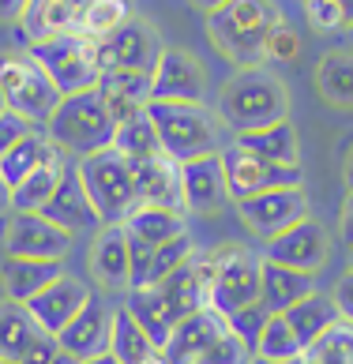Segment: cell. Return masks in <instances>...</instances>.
<instances>
[{"label":"cell","mask_w":353,"mask_h":364,"mask_svg":"<svg viewBox=\"0 0 353 364\" xmlns=\"http://www.w3.org/2000/svg\"><path fill=\"white\" fill-rule=\"evenodd\" d=\"M143 364H169V360H166V353H162V349H158V353H151V357H147Z\"/></svg>","instance_id":"cell-53"},{"label":"cell","mask_w":353,"mask_h":364,"mask_svg":"<svg viewBox=\"0 0 353 364\" xmlns=\"http://www.w3.org/2000/svg\"><path fill=\"white\" fill-rule=\"evenodd\" d=\"M151 353H158V346L135 327V319L125 308H113V331H110V357L117 364H143Z\"/></svg>","instance_id":"cell-35"},{"label":"cell","mask_w":353,"mask_h":364,"mask_svg":"<svg viewBox=\"0 0 353 364\" xmlns=\"http://www.w3.org/2000/svg\"><path fill=\"white\" fill-rule=\"evenodd\" d=\"M214 113L226 132L244 136V132H260L278 120H290V94L282 79L267 68H237L222 83Z\"/></svg>","instance_id":"cell-2"},{"label":"cell","mask_w":353,"mask_h":364,"mask_svg":"<svg viewBox=\"0 0 353 364\" xmlns=\"http://www.w3.org/2000/svg\"><path fill=\"white\" fill-rule=\"evenodd\" d=\"M42 218H49L53 225H60L64 233H72V237L83 233V229H102L98 214H94L90 199L83 192V181H79V173H75V161H68L57 196L42 207Z\"/></svg>","instance_id":"cell-22"},{"label":"cell","mask_w":353,"mask_h":364,"mask_svg":"<svg viewBox=\"0 0 353 364\" xmlns=\"http://www.w3.org/2000/svg\"><path fill=\"white\" fill-rule=\"evenodd\" d=\"M72 248V233L53 225L42 214H11L4 229V252L16 259H49L60 263Z\"/></svg>","instance_id":"cell-13"},{"label":"cell","mask_w":353,"mask_h":364,"mask_svg":"<svg viewBox=\"0 0 353 364\" xmlns=\"http://www.w3.org/2000/svg\"><path fill=\"white\" fill-rule=\"evenodd\" d=\"M331 301L338 308V319L349 323L353 327V271H346L342 278L334 282V289H331Z\"/></svg>","instance_id":"cell-47"},{"label":"cell","mask_w":353,"mask_h":364,"mask_svg":"<svg viewBox=\"0 0 353 364\" xmlns=\"http://www.w3.org/2000/svg\"><path fill=\"white\" fill-rule=\"evenodd\" d=\"M147 117L158 132V143L176 166L196 158L222 154L226 128L214 109L207 105H184V102H147Z\"/></svg>","instance_id":"cell-3"},{"label":"cell","mask_w":353,"mask_h":364,"mask_svg":"<svg viewBox=\"0 0 353 364\" xmlns=\"http://www.w3.org/2000/svg\"><path fill=\"white\" fill-rule=\"evenodd\" d=\"M237 214H241V222L248 225L255 237H263V245H267L270 237L286 233L290 225L312 218V214H308V196H305V188H275V192L241 199V203H237Z\"/></svg>","instance_id":"cell-12"},{"label":"cell","mask_w":353,"mask_h":364,"mask_svg":"<svg viewBox=\"0 0 353 364\" xmlns=\"http://www.w3.org/2000/svg\"><path fill=\"white\" fill-rule=\"evenodd\" d=\"M252 360H255V353H252V349L237 338L233 331L226 327V334H222V338L207 349V357H203L199 364H252Z\"/></svg>","instance_id":"cell-41"},{"label":"cell","mask_w":353,"mask_h":364,"mask_svg":"<svg viewBox=\"0 0 353 364\" xmlns=\"http://www.w3.org/2000/svg\"><path fill=\"white\" fill-rule=\"evenodd\" d=\"M113 151L125 158V161H147V158L166 154V151H162V143H158V132H154V124H151V117H147V109L117 124Z\"/></svg>","instance_id":"cell-34"},{"label":"cell","mask_w":353,"mask_h":364,"mask_svg":"<svg viewBox=\"0 0 353 364\" xmlns=\"http://www.w3.org/2000/svg\"><path fill=\"white\" fill-rule=\"evenodd\" d=\"M0 98H4L11 113L26 117L34 128H46L60 105V90L34 64L31 53L11 49V53H0Z\"/></svg>","instance_id":"cell-6"},{"label":"cell","mask_w":353,"mask_h":364,"mask_svg":"<svg viewBox=\"0 0 353 364\" xmlns=\"http://www.w3.org/2000/svg\"><path fill=\"white\" fill-rule=\"evenodd\" d=\"M128 166H132V177H135V196H139V203L184 214L181 166H176L169 154H158V158H147V161H128Z\"/></svg>","instance_id":"cell-21"},{"label":"cell","mask_w":353,"mask_h":364,"mask_svg":"<svg viewBox=\"0 0 353 364\" xmlns=\"http://www.w3.org/2000/svg\"><path fill=\"white\" fill-rule=\"evenodd\" d=\"M260 282H263V255L241 245H226L218 274H214L211 286V308L226 319L248 304H260Z\"/></svg>","instance_id":"cell-9"},{"label":"cell","mask_w":353,"mask_h":364,"mask_svg":"<svg viewBox=\"0 0 353 364\" xmlns=\"http://www.w3.org/2000/svg\"><path fill=\"white\" fill-rule=\"evenodd\" d=\"M218 161H222L226 188H229L233 203L263 196V192H275V188H305L301 166H278V161H267V158L237 146V143H226Z\"/></svg>","instance_id":"cell-8"},{"label":"cell","mask_w":353,"mask_h":364,"mask_svg":"<svg viewBox=\"0 0 353 364\" xmlns=\"http://www.w3.org/2000/svg\"><path fill=\"white\" fill-rule=\"evenodd\" d=\"M301 4H305V16L316 31H342V26H349L338 0H301Z\"/></svg>","instance_id":"cell-42"},{"label":"cell","mask_w":353,"mask_h":364,"mask_svg":"<svg viewBox=\"0 0 353 364\" xmlns=\"http://www.w3.org/2000/svg\"><path fill=\"white\" fill-rule=\"evenodd\" d=\"M192 4H196L199 11H207V16H211V11H218V8H226L229 0H192Z\"/></svg>","instance_id":"cell-51"},{"label":"cell","mask_w":353,"mask_h":364,"mask_svg":"<svg viewBox=\"0 0 353 364\" xmlns=\"http://www.w3.org/2000/svg\"><path fill=\"white\" fill-rule=\"evenodd\" d=\"M196 255V240L181 233V237H173L166 240V245H158L154 248V259H151V286H158V282H166L176 267H184L188 259Z\"/></svg>","instance_id":"cell-39"},{"label":"cell","mask_w":353,"mask_h":364,"mask_svg":"<svg viewBox=\"0 0 353 364\" xmlns=\"http://www.w3.org/2000/svg\"><path fill=\"white\" fill-rule=\"evenodd\" d=\"M8 210V188H4V181H0V214Z\"/></svg>","instance_id":"cell-54"},{"label":"cell","mask_w":353,"mask_h":364,"mask_svg":"<svg viewBox=\"0 0 353 364\" xmlns=\"http://www.w3.org/2000/svg\"><path fill=\"white\" fill-rule=\"evenodd\" d=\"M125 229H128L132 237H139L143 245L158 248V245H166V240L188 233V222H184V214H176V210L151 207V203H135V210L125 218Z\"/></svg>","instance_id":"cell-31"},{"label":"cell","mask_w":353,"mask_h":364,"mask_svg":"<svg viewBox=\"0 0 353 364\" xmlns=\"http://www.w3.org/2000/svg\"><path fill=\"white\" fill-rule=\"evenodd\" d=\"M34 132V124L26 117H19V113H11V109H4L0 113V158H4L16 143H23L26 136Z\"/></svg>","instance_id":"cell-45"},{"label":"cell","mask_w":353,"mask_h":364,"mask_svg":"<svg viewBox=\"0 0 353 364\" xmlns=\"http://www.w3.org/2000/svg\"><path fill=\"white\" fill-rule=\"evenodd\" d=\"M282 23L286 19L275 0H229L207 16V38L237 68H263L267 42Z\"/></svg>","instance_id":"cell-1"},{"label":"cell","mask_w":353,"mask_h":364,"mask_svg":"<svg viewBox=\"0 0 353 364\" xmlns=\"http://www.w3.org/2000/svg\"><path fill=\"white\" fill-rule=\"evenodd\" d=\"M75 173H79V181H83V192L90 199L94 214H98V222L102 225H125V218L135 210V203H139L128 161L110 146V151H102V154L79 158Z\"/></svg>","instance_id":"cell-5"},{"label":"cell","mask_w":353,"mask_h":364,"mask_svg":"<svg viewBox=\"0 0 353 364\" xmlns=\"http://www.w3.org/2000/svg\"><path fill=\"white\" fill-rule=\"evenodd\" d=\"M222 334H226V319L214 308H203V312H192L176 323L162 353H166L169 364H199Z\"/></svg>","instance_id":"cell-20"},{"label":"cell","mask_w":353,"mask_h":364,"mask_svg":"<svg viewBox=\"0 0 353 364\" xmlns=\"http://www.w3.org/2000/svg\"><path fill=\"white\" fill-rule=\"evenodd\" d=\"M46 136L68 161H79V158L110 151L117 139V120L110 113V105L98 98V90H83V94L60 98L57 113L46 124Z\"/></svg>","instance_id":"cell-4"},{"label":"cell","mask_w":353,"mask_h":364,"mask_svg":"<svg viewBox=\"0 0 353 364\" xmlns=\"http://www.w3.org/2000/svg\"><path fill=\"white\" fill-rule=\"evenodd\" d=\"M53 364H83V360H75L72 353H64V349H60V353H57V357H53Z\"/></svg>","instance_id":"cell-52"},{"label":"cell","mask_w":353,"mask_h":364,"mask_svg":"<svg viewBox=\"0 0 353 364\" xmlns=\"http://www.w3.org/2000/svg\"><path fill=\"white\" fill-rule=\"evenodd\" d=\"M338 229H342V240L353 248V192H346V203L342 214H338Z\"/></svg>","instance_id":"cell-48"},{"label":"cell","mask_w":353,"mask_h":364,"mask_svg":"<svg viewBox=\"0 0 353 364\" xmlns=\"http://www.w3.org/2000/svg\"><path fill=\"white\" fill-rule=\"evenodd\" d=\"M4 109H8V105H4V98H0V113H4Z\"/></svg>","instance_id":"cell-60"},{"label":"cell","mask_w":353,"mask_h":364,"mask_svg":"<svg viewBox=\"0 0 353 364\" xmlns=\"http://www.w3.org/2000/svg\"><path fill=\"white\" fill-rule=\"evenodd\" d=\"M110 331H113V308L90 296V304L57 334V346L75 360H94L110 353Z\"/></svg>","instance_id":"cell-19"},{"label":"cell","mask_w":353,"mask_h":364,"mask_svg":"<svg viewBox=\"0 0 353 364\" xmlns=\"http://www.w3.org/2000/svg\"><path fill=\"white\" fill-rule=\"evenodd\" d=\"M233 143L267 158V161H278V166H301V143H297V128L290 120H278V124H270V128L233 136Z\"/></svg>","instance_id":"cell-28"},{"label":"cell","mask_w":353,"mask_h":364,"mask_svg":"<svg viewBox=\"0 0 353 364\" xmlns=\"http://www.w3.org/2000/svg\"><path fill=\"white\" fill-rule=\"evenodd\" d=\"M120 308H125V312L135 319V327H139L158 349H166L169 334H173V327H176V316H173V308L166 304V296H162L158 286L128 289V293H125V304H120Z\"/></svg>","instance_id":"cell-26"},{"label":"cell","mask_w":353,"mask_h":364,"mask_svg":"<svg viewBox=\"0 0 353 364\" xmlns=\"http://www.w3.org/2000/svg\"><path fill=\"white\" fill-rule=\"evenodd\" d=\"M94 90H98V98L110 105L113 120L120 124V120L147 109V102H151V75L147 72H102Z\"/></svg>","instance_id":"cell-24"},{"label":"cell","mask_w":353,"mask_h":364,"mask_svg":"<svg viewBox=\"0 0 353 364\" xmlns=\"http://www.w3.org/2000/svg\"><path fill=\"white\" fill-rule=\"evenodd\" d=\"M31 0H0V23H19Z\"/></svg>","instance_id":"cell-49"},{"label":"cell","mask_w":353,"mask_h":364,"mask_svg":"<svg viewBox=\"0 0 353 364\" xmlns=\"http://www.w3.org/2000/svg\"><path fill=\"white\" fill-rule=\"evenodd\" d=\"M26 53H31L38 68L53 79V87L60 90V98L94 90V83H98V75H102L98 60H94V42L83 38V34L46 38V42L26 46Z\"/></svg>","instance_id":"cell-7"},{"label":"cell","mask_w":353,"mask_h":364,"mask_svg":"<svg viewBox=\"0 0 353 364\" xmlns=\"http://www.w3.org/2000/svg\"><path fill=\"white\" fill-rule=\"evenodd\" d=\"M316 90L334 109H353V53H327L316 64Z\"/></svg>","instance_id":"cell-33"},{"label":"cell","mask_w":353,"mask_h":364,"mask_svg":"<svg viewBox=\"0 0 353 364\" xmlns=\"http://www.w3.org/2000/svg\"><path fill=\"white\" fill-rule=\"evenodd\" d=\"M83 364H117L110 353H105V357H94V360H83Z\"/></svg>","instance_id":"cell-56"},{"label":"cell","mask_w":353,"mask_h":364,"mask_svg":"<svg viewBox=\"0 0 353 364\" xmlns=\"http://www.w3.org/2000/svg\"><path fill=\"white\" fill-rule=\"evenodd\" d=\"M60 274H64V267L49 263V259H16V255L0 259V289H4V301H16V304L34 301Z\"/></svg>","instance_id":"cell-23"},{"label":"cell","mask_w":353,"mask_h":364,"mask_svg":"<svg viewBox=\"0 0 353 364\" xmlns=\"http://www.w3.org/2000/svg\"><path fill=\"white\" fill-rule=\"evenodd\" d=\"M342 181H346V192H353V146L346 154V166H342Z\"/></svg>","instance_id":"cell-50"},{"label":"cell","mask_w":353,"mask_h":364,"mask_svg":"<svg viewBox=\"0 0 353 364\" xmlns=\"http://www.w3.org/2000/svg\"><path fill=\"white\" fill-rule=\"evenodd\" d=\"M57 154H60V151H57V146H53V139L46 136V128H34L23 143H16L4 158H0V181H4V188L11 192V188H16L23 177H31L38 166H46V161L57 158Z\"/></svg>","instance_id":"cell-29"},{"label":"cell","mask_w":353,"mask_h":364,"mask_svg":"<svg viewBox=\"0 0 353 364\" xmlns=\"http://www.w3.org/2000/svg\"><path fill=\"white\" fill-rule=\"evenodd\" d=\"M297 53H301V38H297V31H290V26L282 23L267 42V60L270 64H290V60H297Z\"/></svg>","instance_id":"cell-44"},{"label":"cell","mask_w":353,"mask_h":364,"mask_svg":"<svg viewBox=\"0 0 353 364\" xmlns=\"http://www.w3.org/2000/svg\"><path fill=\"white\" fill-rule=\"evenodd\" d=\"M162 49H166L162 34L147 19L132 16L110 38L94 42V60H98V72H147L151 75Z\"/></svg>","instance_id":"cell-10"},{"label":"cell","mask_w":353,"mask_h":364,"mask_svg":"<svg viewBox=\"0 0 353 364\" xmlns=\"http://www.w3.org/2000/svg\"><path fill=\"white\" fill-rule=\"evenodd\" d=\"M293 327V334H297V342H301L305 349L316 342V338H323L334 323H338V308H334V301H331V293H312V296H305L301 304H293L286 316H282Z\"/></svg>","instance_id":"cell-30"},{"label":"cell","mask_w":353,"mask_h":364,"mask_svg":"<svg viewBox=\"0 0 353 364\" xmlns=\"http://www.w3.org/2000/svg\"><path fill=\"white\" fill-rule=\"evenodd\" d=\"M151 259H154V248L143 245L139 237L128 233V267H132V289H143L151 286Z\"/></svg>","instance_id":"cell-43"},{"label":"cell","mask_w":353,"mask_h":364,"mask_svg":"<svg viewBox=\"0 0 353 364\" xmlns=\"http://www.w3.org/2000/svg\"><path fill=\"white\" fill-rule=\"evenodd\" d=\"M301 353H305V346L297 342L293 327L282 316H270L263 327V338L255 346V357L260 360H301Z\"/></svg>","instance_id":"cell-37"},{"label":"cell","mask_w":353,"mask_h":364,"mask_svg":"<svg viewBox=\"0 0 353 364\" xmlns=\"http://www.w3.org/2000/svg\"><path fill=\"white\" fill-rule=\"evenodd\" d=\"M90 4L94 0H31L23 19L16 23L19 38L26 46H34V42H46V38H57V34H79Z\"/></svg>","instance_id":"cell-16"},{"label":"cell","mask_w":353,"mask_h":364,"mask_svg":"<svg viewBox=\"0 0 353 364\" xmlns=\"http://www.w3.org/2000/svg\"><path fill=\"white\" fill-rule=\"evenodd\" d=\"M252 364H301V360H260V357H255Z\"/></svg>","instance_id":"cell-57"},{"label":"cell","mask_w":353,"mask_h":364,"mask_svg":"<svg viewBox=\"0 0 353 364\" xmlns=\"http://www.w3.org/2000/svg\"><path fill=\"white\" fill-rule=\"evenodd\" d=\"M207 83H203V64L184 49H162V57L151 72V102H184L203 105Z\"/></svg>","instance_id":"cell-14"},{"label":"cell","mask_w":353,"mask_h":364,"mask_svg":"<svg viewBox=\"0 0 353 364\" xmlns=\"http://www.w3.org/2000/svg\"><path fill=\"white\" fill-rule=\"evenodd\" d=\"M128 19H132V4H128V0H94L79 34L90 38V42H102V38H110L117 26H125Z\"/></svg>","instance_id":"cell-38"},{"label":"cell","mask_w":353,"mask_h":364,"mask_svg":"<svg viewBox=\"0 0 353 364\" xmlns=\"http://www.w3.org/2000/svg\"><path fill=\"white\" fill-rule=\"evenodd\" d=\"M346 38H349V46H353V23L346 26Z\"/></svg>","instance_id":"cell-58"},{"label":"cell","mask_w":353,"mask_h":364,"mask_svg":"<svg viewBox=\"0 0 353 364\" xmlns=\"http://www.w3.org/2000/svg\"><path fill=\"white\" fill-rule=\"evenodd\" d=\"M181 192H184V214H218L222 207L233 203L218 154L184 161L181 166Z\"/></svg>","instance_id":"cell-18"},{"label":"cell","mask_w":353,"mask_h":364,"mask_svg":"<svg viewBox=\"0 0 353 364\" xmlns=\"http://www.w3.org/2000/svg\"><path fill=\"white\" fill-rule=\"evenodd\" d=\"M90 278L105 293H128L132 289V267H128V229L125 225H102L90 245Z\"/></svg>","instance_id":"cell-17"},{"label":"cell","mask_w":353,"mask_h":364,"mask_svg":"<svg viewBox=\"0 0 353 364\" xmlns=\"http://www.w3.org/2000/svg\"><path fill=\"white\" fill-rule=\"evenodd\" d=\"M312 293H316V274H301V271H290V267H278V263L263 259L260 304L270 316H286L293 304H301Z\"/></svg>","instance_id":"cell-25"},{"label":"cell","mask_w":353,"mask_h":364,"mask_svg":"<svg viewBox=\"0 0 353 364\" xmlns=\"http://www.w3.org/2000/svg\"><path fill=\"white\" fill-rule=\"evenodd\" d=\"M260 255H263L267 263L290 267V271L316 274V271H323V267H327V259H331V233H327V225H323V222L305 218V222L290 225L286 233L270 237Z\"/></svg>","instance_id":"cell-11"},{"label":"cell","mask_w":353,"mask_h":364,"mask_svg":"<svg viewBox=\"0 0 353 364\" xmlns=\"http://www.w3.org/2000/svg\"><path fill=\"white\" fill-rule=\"evenodd\" d=\"M338 4H342V11H346V19L353 23V0H338Z\"/></svg>","instance_id":"cell-55"},{"label":"cell","mask_w":353,"mask_h":364,"mask_svg":"<svg viewBox=\"0 0 353 364\" xmlns=\"http://www.w3.org/2000/svg\"><path fill=\"white\" fill-rule=\"evenodd\" d=\"M60 353V346H57V338H53V334H38V338L26 346V353L19 357V364H53V357Z\"/></svg>","instance_id":"cell-46"},{"label":"cell","mask_w":353,"mask_h":364,"mask_svg":"<svg viewBox=\"0 0 353 364\" xmlns=\"http://www.w3.org/2000/svg\"><path fill=\"white\" fill-rule=\"evenodd\" d=\"M301 364H353V327L338 319L323 338H316L301 353Z\"/></svg>","instance_id":"cell-36"},{"label":"cell","mask_w":353,"mask_h":364,"mask_svg":"<svg viewBox=\"0 0 353 364\" xmlns=\"http://www.w3.org/2000/svg\"><path fill=\"white\" fill-rule=\"evenodd\" d=\"M349 271H353V248H349Z\"/></svg>","instance_id":"cell-59"},{"label":"cell","mask_w":353,"mask_h":364,"mask_svg":"<svg viewBox=\"0 0 353 364\" xmlns=\"http://www.w3.org/2000/svg\"><path fill=\"white\" fill-rule=\"evenodd\" d=\"M267 319H270V312L263 304H248V308H241V312H233V316H226V327L237 334V338L244 342L255 353V346H260V338H263V327H267Z\"/></svg>","instance_id":"cell-40"},{"label":"cell","mask_w":353,"mask_h":364,"mask_svg":"<svg viewBox=\"0 0 353 364\" xmlns=\"http://www.w3.org/2000/svg\"><path fill=\"white\" fill-rule=\"evenodd\" d=\"M90 296H94V293H90V286H87L83 278L60 274L53 286H46L42 293H38L34 301H26V312L34 316V323H38L46 334H53V338H57L68 323H72V319L90 304Z\"/></svg>","instance_id":"cell-15"},{"label":"cell","mask_w":353,"mask_h":364,"mask_svg":"<svg viewBox=\"0 0 353 364\" xmlns=\"http://www.w3.org/2000/svg\"><path fill=\"white\" fill-rule=\"evenodd\" d=\"M64 169H68V158L57 154L49 158L46 166H38L31 177H23L16 188L8 192V210L11 214H42V207L57 196V188L64 181Z\"/></svg>","instance_id":"cell-27"},{"label":"cell","mask_w":353,"mask_h":364,"mask_svg":"<svg viewBox=\"0 0 353 364\" xmlns=\"http://www.w3.org/2000/svg\"><path fill=\"white\" fill-rule=\"evenodd\" d=\"M38 334H42V327L26 312V304L0 301V360H19Z\"/></svg>","instance_id":"cell-32"},{"label":"cell","mask_w":353,"mask_h":364,"mask_svg":"<svg viewBox=\"0 0 353 364\" xmlns=\"http://www.w3.org/2000/svg\"><path fill=\"white\" fill-rule=\"evenodd\" d=\"M0 364H19V360H0Z\"/></svg>","instance_id":"cell-61"}]
</instances>
